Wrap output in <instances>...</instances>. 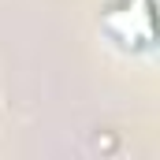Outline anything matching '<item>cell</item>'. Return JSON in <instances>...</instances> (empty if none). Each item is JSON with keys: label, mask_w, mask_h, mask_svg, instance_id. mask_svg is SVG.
Returning <instances> with one entry per match:
<instances>
[{"label": "cell", "mask_w": 160, "mask_h": 160, "mask_svg": "<svg viewBox=\"0 0 160 160\" xmlns=\"http://www.w3.org/2000/svg\"><path fill=\"white\" fill-rule=\"evenodd\" d=\"M101 30L123 48H153L157 26H153V0H119L108 11H101Z\"/></svg>", "instance_id": "1"}]
</instances>
